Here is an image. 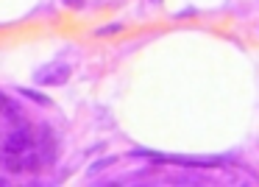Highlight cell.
<instances>
[{"label":"cell","mask_w":259,"mask_h":187,"mask_svg":"<svg viewBox=\"0 0 259 187\" xmlns=\"http://www.w3.org/2000/svg\"><path fill=\"white\" fill-rule=\"evenodd\" d=\"M117 162V157L114 154H109V157H101V159H95V162L87 168V176H95V173H103L106 168H112V165Z\"/></svg>","instance_id":"4"},{"label":"cell","mask_w":259,"mask_h":187,"mask_svg":"<svg viewBox=\"0 0 259 187\" xmlns=\"http://www.w3.org/2000/svg\"><path fill=\"white\" fill-rule=\"evenodd\" d=\"M73 76V64L67 62H51V64H42L39 70L34 73V84L39 87H64Z\"/></svg>","instance_id":"2"},{"label":"cell","mask_w":259,"mask_h":187,"mask_svg":"<svg viewBox=\"0 0 259 187\" xmlns=\"http://www.w3.org/2000/svg\"><path fill=\"white\" fill-rule=\"evenodd\" d=\"M36 137H34V126L31 123H17L6 137H0V151L3 154H23L28 148H34Z\"/></svg>","instance_id":"1"},{"label":"cell","mask_w":259,"mask_h":187,"mask_svg":"<svg viewBox=\"0 0 259 187\" xmlns=\"http://www.w3.org/2000/svg\"><path fill=\"white\" fill-rule=\"evenodd\" d=\"M6 184H12V179H6V176H3V179H0V187H6Z\"/></svg>","instance_id":"8"},{"label":"cell","mask_w":259,"mask_h":187,"mask_svg":"<svg viewBox=\"0 0 259 187\" xmlns=\"http://www.w3.org/2000/svg\"><path fill=\"white\" fill-rule=\"evenodd\" d=\"M125 25L123 23H109V25H101V28H95V36H112V34H120Z\"/></svg>","instance_id":"5"},{"label":"cell","mask_w":259,"mask_h":187,"mask_svg":"<svg viewBox=\"0 0 259 187\" xmlns=\"http://www.w3.org/2000/svg\"><path fill=\"white\" fill-rule=\"evenodd\" d=\"M17 92H20L23 98H28L31 103L42 106V109H51V106H53V98L45 95V92H39V90H34V87H17Z\"/></svg>","instance_id":"3"},{"label":"cell","mask_w":259,"mask_h":187,"mask_svg":"<svg viewBox=\"0 0 259 187\" xmlns=\"http://www.w3.org/2000/svg\"><path fill=\"white\" fill-rule=\"evenodd\" d=\"M62 3H64L67 9H84V6H87V0H62Z\"/></svg>","instance_id":"6"},{"label":"cell","mask_w":259,"mask_h":187,"mask_svg":"<svg viewBox=\"0 0 259 187\" xmlns=\"http://www.w3.org/2000/svg\"><path fill=\"white\" fill-rule=\"evenodd\" d=\"M6 101H9V98L3 95V92H0V112H3V103H6Z\"/></svg>","instance_id":"7"}]
</instances>
